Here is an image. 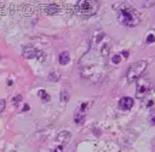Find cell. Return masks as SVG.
Instances as JSON below:
<instances>
[{"instance_id":"15","label":"cell","mask_w":155,"mask_h":152,"mask_svg":"<svg viewBox=\"0 0 155 152\" xmlns=\"http://www.w3.org/2000/svg\"><path fill=\"white\" fill-rule=\"evenodd\" d=\"M145 42H147V43H153V42H155V35H154L153 33H149L148 36H147V39H145Z\"/></svg>"},{"instance_id":"7","label":"cell","mask_w":155,"mask_h":152,"mask_svg":"<svg viewBox=\"0 0 155 152\" xmlns=\"http://www.w3.org/2000/svg\"><path fill=\"white\" fill-rule=\"evenodd\" d=\"M86 112H87V104L86 103H82L75 111V115H74V121L76 124L81 125L85 121V116H86Z\"/></svg>"},{"instance_id":"1","label":"cell","mask_w":155,"mask_h":152,"mask_svg":"<svg viewBox=\"0 0 155 152\" xmlns=\"http://www.w3.org/2000/svg\"><path fill=\"white\" fill-rule=\"evenodd\" d=\"M117 21L125 25V27H136L139 24L140 18L138 16V12L131 7L130 5H122L117 10Z\"/></svg>"},{"instance_id":"4","label":"cell","mask_w":155,"mask_h":152,"mask_svg":"<svg viewBox=\"0 0 155 152\" xmlns=\"http://www.w3.org/2000/svg\"><path fill=\"white\" fill-rule=\"evenodd\" d=\"M70 139H71V134L69 131L63 130V131L58 133L54 139V145L52 147V152H64L65 146L69 144Z\"/></svg>"},{"instance_id":"20","label":"cell","mask_w":155,"mask_h":152,"mask_svg":"<svg viewBox=\"0 0 155 152\" xmlns=\"http://www.w3.org/2000/svg\"><path fill=\"white\" fill-rule=\"evenodd\" d=\"M28 110H29V106L25 104V105H24V111H28Z\"/></svg>"},{"instance_id":"8","label":"cell","mask_w":155,"mask_h":152,"mask_svg":"<svg viewBox=\"0 0 155 152\" xmlns=\"http://www.w3.org/2000/svg\"><path fill=\"white\" fill-rule=\"evenodd\" d=\"M22 54H23V57H25V58H28V59H31V58L41 59V58H40V51H38L36 48H34V47L30 46V45L23 47Z\"/></svg>"},{"instance_id":"3","label":"cell","mask_w":155,"mask_h":152,"mask_svg":"<svg viewBox=\"0 0 155 152\" xmlns=\"http://www.w3.org/2000/svg\"><path fill=\"white\" fill-rule=\"evenodd\" d=\"M147 66H148V62L144 60V59H139L136 63H133L130 66V69L127 70V74H126L127 81L128 82H136V81H138L142 77V75L144 74Z\"/></svg>"},{"instance_id":"10","label":"cell","mask_w":155,"mask_h":152,"mask_svg":"<svg viewBox=\"0 0 155 152\" xmlns=\"http://www.w3.org/2000/svg\"><path fill=\"white\" fill-rule=\"evenodd\" d=\"M44 11L47 14H57L59 12V6L57 4H48L44 6Z\"/></svg>"},{"instance_id":"14","label":"cell","mask_w":155,"mask_h":152,"mask_svg":"<svg viewBox=\"0 0 155 152\" xmlns=\"http://www.w3.org/2000/svg\"><path fill=\"white\" fill-rule=\"evenodd\" d=\"M61 100H62L63 103H67V101L69 100V93H68L67 90H62V92H61Z\"/></svg>"},{"instance_id":"19","label":"cell","mask_w":155,"mask_h":152,"mask_svg":"<svg viewBox=\"0 0 155 152\" xmlns=\"http://www.w3.org/2000/svg\"><path fill=\"white\" fill-rule=\"evenodd\" d=\"M150 122L155 125V111H154V112L151 113V116H150Z\"/></svg>"},{"instance_id":"9","label":"cell","mask_w":155,"mask_h":152,"mask_svg":"<svg viewBox=\"0 0 155 152\" xmlns=\"http://www.w3.org/2000/svg\"><path fill=\"white\" fill-rule=\"evenodd\" d=\"M133 103H134V101H133L132 98H130V97H124V98H121L120 101H119V107H120L121 110H124V111H128V110L132 109Z\"/></svg>"},{"instance_id":"11","label":"cell","mask_w":155,"mask_h":152,"mask_svg":"<svg viewBox=\"0 0 155 152\" xmlns=\"http://www.w3.org/2000/svg\"><path fill=\"white\" fill-rule=\"evenodd\" d=\"M58 60H59V64H61V65H67V64L69 63V60H70V54H69V52H67V51L61 52V54H59V57H58Z\"/></svg>"},{"instance_id":"2","label":"cell","mask_w":155,"mask_h":152,"mask_svg":"<svg viewBox=\"0 0 155 152\" xmlns=\"http://www.w3.org/2000/svg\"><path fill=\"white\" fill-rule=\"evenodd\" d=\"M98 8H99V1L96 0H80L76 1L73 6L74 13L85 17L93 16L94 13H97Z\"/></svg>"},{"instance_id":"18","label":"cell","mask_w":155,"mask_h":152,"mask_svg":"<svg viewBox=\"0 0 155 152\" xmlns=\"http://www.w3.org/2000/svg\"><path fill=\"white\" fill-rule=\"evenodd\" d=\"M5 106H6V101L4 99H0V113L5 110Z\"/></svg>"},{"instance_id":"6","label":"cell","mask_w":155,"mask_h":152,"mask_svg":"<svg viewBox=\"0 0 155 152\" xmlns=\"http://www.w3.org/2000/svg\"><path fill=\"white\" fill-rule=\"evenodd\" d=\"M142 106L149 111H155V89H150L142 99Z\"/></svg>"},{"instance_id":"17","label":"cell","mask_w":155,"mask_h":152,"mask_svg":"<svg viewBox=\"0 0 155 152\" xmlns=\"http://www.w3.org/2000/svg\"><path fill=\"white\" fill-rule=\"evenodd\" d=\"M111 62H113L114 64H119V63L121 62V57H120V54H115V55H113Z\"/></svg>"},{"instance_id":"21","label":"cell","mask_w":155,"mask_h":152,"mask_svg":"<svg viewBox=\"0 0 155 152\" xmlns=\"http://www.w3.org/2000/svg\"><path fill=\"white\" fill-rule=\"evenodd\" d=\"M122 54H124V55H125V57H127V55H128V53H127V52H126V51H124V52H122Z\"/></svg>"},{"instance_id":"5","label":"cell","mask_w":155,"mask_h":152,"mask_svg":"<svg viewBox=\"0 0 155 152\" xmlns=\"http://www.w3.org/2000/svg\"><path fill=\"white\" fill-rule=\"evenodd\" d=\"M137 82V87H136V98L138 99H143L148 92L151 89L150 88V81L145 80V78H139Z\"/></svg>"},{"instance_id":"12","label":"cell","mask_w":155,"mask_h":152,"mask_svg":"<svg viewBox=\"0 0 155 152\" xmlns=\"http://www.w3.org/2000/svg\"><path fill=\"white\" fill-rule=\"evenodd\" d=\"M109 49H110V45H109V43H103V46L101 47V54H102L104 58L108 57Z\"/></svg>"},{"instance_id":"13","label":"cell","mask_w":155,"mask_h":152,"mask_svg":"<svg viewBox=\"0 0 155 152\" xmlns=\"http://www.w3.org/2000/svg\"><path fill=\"white\" fill-rule=\"evenodd\" d=\"M39 97L44 100V101H48L50 100V95L46 93V90H44V89H41V90H39Z\"/></svg>"},{"instance_id":"16","label":"cell","mask_w":155,"mask_h":152,"mask_svg":"<svg viewBox=\"0 0 155 152\" xmlns=\"http://www.w3.org/2000/svg\"><path fill=\"white\" fill-rule=\"evenodd\" d=\"M12 101H13V105H15L16 107H18L19 103L22 101V95H16V97L12 99Z\"/></svg>"}]
</instances>
